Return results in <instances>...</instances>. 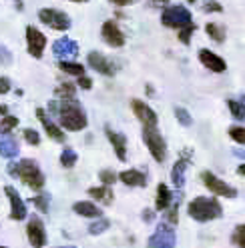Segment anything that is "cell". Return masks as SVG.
<instances>
[{"label":"cell","instance_id":"18","mask_svg":"<svg viewBox=\"0 0 245 248\" xmlns=\"http://www.w3.org/2000/svg\"><path fill=\"white\" fill-rule=\"evenodd\" d=\"M36 116H38V122L42 124L44 132H47L54 142H65V132H63V128H58L56 124L47 116V112H44L42 108H38V110H36Z\"/></svg>","mask_w":245,"mask_h":248},{"label":"cell","instance_id":"33","mask_svg":"<svg viewBox=\"0 0 245 248\" xmlns=\"http://www.w3.org/2000/svg\"><path fill=\"white\" fill-rule=\"evenodd\" d=\"M17 126H18V118L17 116H4L2 122H0V132L8 134L12 128H17Z\"/></svg>","mask_w":245,"mask_h":248},{"label":"cell","instance_id":"51","mask_svg":"<svg viewBox=\"0 0 245 248\" xmlns=\"http://www.w3.org/2000/svg\"><path fill=\"white\" fill-rule=\"evenodd\" d=\"M72 2H88V0H72Z\"/></svg>","mask_w":245,"mask_h":248},{"label":"cell","instance_id":"42","mask_svg":"<svg viewBox=\"0 0 245 248\" xmlns=\"http://www.w3.org/2000/svg\"><path fill=\"white\" fill-rule=\"evenodd\" d=\"M10 52L4 48V46H0V60H4V64H10Z\"/></svg>","mask_w":245,"mask_h":248},{"label":"cell","instance_id":"9","mask_svg":"<svg viewBox=\"0 0 245 248\" xmlns=\"http://www.w3.org/2000/svg\"><path fill=\"white\" fill-rule=\"evenodd\" d=\"M26 236H28V242L33 248H44L47 246V230H44V224L38 216H33L28 220V226H26Z\"/></svg>","mask_w":245,"mask_h":248},{"label":"cell","instance_id":"29","mask_svg":"<svg viewBox=\"0 0 245 248\" xmlns=\"http://www.w3.org/2000/svg\"><path fill=\"white\" fill-rule=\"evenodd\" d=\"M76 152L72 150V148H65L63 150V154H60V164H63L65 168H72L74 164H76Z\"/></svg>","mask_w":245,"mask_h":248},{"label":"cell","instance_id":"11","mask_svg":"<svg viewBox=\"0 0 245 248\" xmlns=\"http://www.w3.org/2000/svg\"><path fill=\"white\" fill-rule=\"evenodd\" d=\"M191 160H193V154H191L189 148H185V150L179 154V160L173 164L171 180H173V184L177 186V188H183V186H185V170L191 164Z\"/></svg>","mask_w":245,"mask_h":248},{"label":"cell","instance_id":"46","mask_svg":"<svg viewBox=\"0 0 245 248\" xmlns=\"http://www.w3.org/2000/svg\"><path fill=\"white\" fill-rule=\"evenodd\" d=\"M237 174L245 178V164H239V168H237Z\"/></svg>","mask_w":245,"mask_h":248},{"label":"cell","instance_id":"16","mask_svg":"<svg viewBox=\"0 0 245 248\" xmlns=\"http://www.w3.org/2000/svg\"><path fill=\"white\" fill-rule=\"evenodd\" d=\"M199 60H201V64L205 68H209L211 72H225L227 70V64H225V60L221 56H217L215 52H211L207 48H201L199 50Z\"/></svg>","mask_w":245,"mask_h":248},{"label":"cell","instance_id":"20","mask_svg":"<svg viewBox=\"0 0 245 248\" xmlns=\"http://www.w3.org/2000/svg\"><path fill=\"white\" fill-rule=\"evenodd\" d=\"M119 180L127 186H137V188H143L147 184V174L141 170H122L119 174Z\"/></svg>","mask_w":245,"mask_h":248},{"label":"cell","instance_id":"53","mask_svg":"<svg viewBox=\"0 0 245 248\" xmlns=\"http://www.w3.org/2000/svg\"><path fill=\"white\" fill-rule=\"evenodd\" d=\"M0 248H8V246H0Z\"/></svg>","mask_w":245,"mask_h":248},{"label":"cell","instance_id":"50","mask_svg":"<svg viewBox=\"0 0 245 248\" xmlns=\"http://www.w3.org/2000/svg\"><path fill=\"white\" fill-rule=\"evenodd\" d=\"M54 248H76V246H54Z\"/></svg>","mask_w":245,"mask_h":248},{"label":"cell","instance_id":"28","mask_svg":"<svg viewBox=\"0 0 245 248\" xmlns=\"http://www.w3.org/2000/svg\"><path fill=\"white\" fill-rule=\"evenodd\" d=\"M49 200H51V196L49 194H38V196H35L30 202L35 204V208L38 210V212H42V214H47L49 210H51V206H49Z\"/></svg>","mask_w":245,"mask_h":248},{"label":"cell","instance_id":"37","mask_svg":"<svg viewBox=\"0 0 245 248\" xmlns=\"http://www.w3.org/2000/svg\"><path fill=\"white\" fill-rule=\"evenodd\" d=\"M99 178H101V182L105 184V186H113L115 182H117V174L113 172V170H101L99 172Z\"/></svg>","mask_w":245,"mask_h":248},{"label":"cell","instance_id":"5","mask_svg":"<svg viewBox=\"0 0 245 248\" xmlns=\"http://www.w3.org/2000/svg\"><path fill=\"white\" fill-rule=\"evenodd\" d=\"M175 244H177V234L169 222L157 224L155 232H153L147 242L149 248H175Z\"/></svg>","mask_w":245,"mask_h":248},{"label":"cell","instance_id":"19","mask_svg":"<svg viewBox=\"0 0 245 248\" xmlns=\"http://www.w3.org/2000/svg\"><path fill=\"white\" fill-rule=\"evenodd\" d=\"M52 54L56 58H74L79 54V44L70 38H60L52 44Z\"/></svg>","mask_w":245,"mask_h":248},{"label":"cell","instance_id":"12","mask_svg":"<svg viewBox=\"0 0 245 248\" xmlns=\"http://www.w3.org/2000/svg\"><path fill=\"white\" fill-rule=\"evenodd\" d=\"M131 108H133L135 116L143 122V126H153V128L157 126L159 118H157L155 110H153L151 106H147L143 100H139V98H133V100H131Z\"/></svg>","mask_w":245,"mask_h":248},{"label":"cell","instance_id":"7","mask_svg":"<svg viewBox=\"0 0 245 248\" xmlns=\"http://www.w3.org/2000/svg\"><path fill=\"white\" fill-rule=\"evenodd\" d=\"M201 180H203V184L207 186V188L211 190V194L223 196V198H235L237 196V190L233 188V186H229L227 182H223L221 178H217L213 172H209V170L201 174Z\"/></svg>","mask_w":245,"mask_h":248},{"label":"cell","instance_id":"52","mask_svg":"<svg viewBox=\"0 0 245 248\" xmlns=\"http://www.w3.org/2000/svg\"><path fill=\"white\" fill-rule=\"evenodd\" d=\"M187 2H195V0H187Z\"/></svg>","mask_w":245,"mask_h":248},{"label":"cell","instance_id":"45","mask_svg":"<svg viewBox=\"0 0 245 248\" xmlns=\"http://www.w3.org/2000/svg\"><path fill=\"white\" fill-rule=\"evenodd\" d=\"M233 154H235V156H239V158H245V150H239V148H235V150H233Z\"/></svg>","mask_w":245,"mask_h":248},{"label":"cell","instance_id":"23","mask_svg":"<svg viewBox=\"0 0 245 248\" xmlns=\"http://www.w3.org/2000/svg\"><path fill=\"white\" fill-rule=\"evenodd\" d=\"M72 210H74L76 214L85 216V218H99V216H101V208H99L97 204H93V202H87V200H81V202H74Z\"/></svg>","mask_w":245,"mask_h":248},{"label":"cell","instance_id":"26","mask_svg":"<svg viewBox=\"0 0 245 248\" xmlns=\"http://www.w3.org/2000/svg\"><path fill=\"white\" fill-rule=\"evenodd\" d=\"M58 68L70 74V76H83L85 74V66L79 64V62H70V60H60L58 62Z\"/></svg>","mask_w":245,"mask_h":248},{"label":"cell","instance_id":"17","mask_svg":"<svg viewBox=\"0 0 245 248\" xmlns=\"http://www.w3.org/2000/svg\"><path fill=\"white\" fill-rule=\"evenodd\" d=\"M105 132H106V138H109V142H111L113 148H115L117 158H119L121 162H125V160H127V138H125V134L115 132V130L109 128V126L105 128Z\"/></svg>","mask_w":245,"mask_h":248},{"label":"cell","instance_id":"48","mask_svg":"<svg viewBox=\"0 0 245 248\" xmlns=\"http://www.w3.org/2000/svg\"><path fill=\"white\" fill-rule=\"evenodd\" d=\"M14 4H17L18 10H22V0H14Z\"/></svg>","mask_w":245,"mask_h":248},{"label":"cell","instance_id":"4","mask_svg":"<svg viewBox=\"0 0 245 248\" xmlns=\"http://www.w3.org/2000/svg\"><path fill=\"white\" fill-rule=\"evenodd\" d=\"M143 140L151 152V156L155 158V162H163L167 156V142L165 138L161 136V132L157 130V126H145L143 128Z\"/></svg>","mask_w":245,"mask_h":248},{"label":"cell","instance_id":"41","mask_svg":"<svg viewBox=\"0 0 245 248\" xmlns=\"http://www.w3.org/2000/svg\"><path fill=\"white\" fill-rule=\"evenodd\" d=\"M10 90V80L4 78V76H0V94H6Z\"/></svg>","mask_w":245,"mask_h":248},{"label":"cell","instance_id":"31","mask_svg":"<svg viewBox=\"0 0 245 248\" xmlns=\"http://www.w3.org/2000/svg\"><path fill=\"white\" fill-rule=\"evenodd\" d=\"M175 118L183 124V126H191V122H193L191 114L187 112V108H183V106H175Z\"/></svg>","mask_w":245,"mask_h":248},{"label":"cell","instance_id":"24","mask_svg":"<svg viewBox=\"0 0 245 248\" xmlns=\"http://www.w3.org/2000/svg\"><path fill=\"white\" fill-rule=\"evenodd\" d=\"M227 106L235 120H245V94H241L237 100H227Z\"/></svg>","mask_w":245,"mask_h":248},{"label":"cell","instance_id":"15","mask_svg":"<svg viewBox=\"0 0 245 248\" xmlns=\"http://www.w3.org/2000/svg\"><path fill=\"white\" fill-rule=\"evenodd\" d=\"M88 66L97 70L99 74H105V76H115V64L106 58L105 54L93 50V52H88Z\"/></svg>","mask_w":245,"mask_h":248},{"label":"cell","instance_id":"32","mask_svg":"<svg viewBox=\"0 0 245 248\" xmlns=\"http://www.w3.org/2000/svg\"><path fill=\"white\" fill-rule=\"evenodd\" d=\"M54 92H56V96H60V98H76L74 84H60Z\"/></svg>","mask_w":245,"mask_h":248},{"label":"cell","instance_id":"1","mask_svg":"<svg viewBox=\"0 0 245 248\" xmlns=\"http://www.w3.org/2000/svg\"><path fill=\"white\" fill-rule=\"evenodd\" d=\"M56 116L60 120V126L69 132H79L87 128V114L76 98H63V102L58 104Z\"/></svg>","mask_w":245,"mask_h":248},{"label":"cell","instance_id":"36","mask_svg":"<svg viewBox=\"0 0 245 248\" xmlns=\"http://www.w3.org/2000/svg\"><path fill=\"white\" fill-rule=\"evenodd\" d=\"M233 244H237L239 248H245V222L233 230Z\"/></svg>","mask_w":245,"mask_h":248},{"label":"cell","instance_id":"13","mask_svg":"<svg viewBox=\"0 0 245 248\" xmlns=\"http://www.w3.org/2000/svg\"><path fill=\"white\" fill-rule=\"evenodd\" d=\"M101 36L103 40L113 46V48H121L122 44H125V34H122V30L119 28V24L115 20H106L103 24V30H101Z\"/></svg>","mask_w":245,"mask_h":248},{"label":"cell","instance_id":"25","mask_svg":"<svg viewBox=\"0 0 245 248\" xmlns=\"http://www.w3.org/2000/svg\"><path fill=\"white\" fill-rule=\"evenodd\" d=\"M88 194L93 196V198H97V200H101V202H105V204H111L113 200H115V194L111 190V186H105V184L99 186V188H90Z\"/></svg>","mask_w":245,"mask_h":248},{"label":"cell","instance_id":"22","mask_svg":"<svg viewBox=\"0 0 245 248\" xmlns=\"http://www.w3.org/2000/svg\"><path fill=\"white\" fill-rule=\"evenodd\" d=\"M171 202H173V194H171V190H169V186L161 182V184L157 186V200H155V210H159V212H165L167 208L171 206Z\"/></svg>","mask_w":245,"mask_h":248},{"label":"cell","instance_id":"3","mask_svg":"<svg viewBox=\"0 0 245 248\" xmlns=\"http://www.w3.org/2000/svg\"><path fill=\"white\" fill-rule=\"evenodd\" d=\"M187 212H189L191 218L197 220V222H209V220L221 218L223 208H221V204L217 202V198L197 196V198H193L191 202H189Z\"/></svg>","mask_w":245,"mask_h":248},{"label":"cell","instance_id":"40","mask_svg":"<svg viewBox=\"0 0 245 248\" xmlns=\"http://www.w3.org/2000/svg\"><path fill=\"white\" fill-rule=\"evenodd\" d=\"M76 78H79V80H76V86H79V88H83V90H90V88H93V80H90L88 78V76H76Z\"/></svg>","mask_w":245,"mask_h":248},{"label":"cell","instance_id":"49","mask_svg":"<svg viewBox=\"0 0 245 248\" xmlns=\"http://www.w3.org/2000/svg\"><path fill=\"white\" fill-rule=\"evenodd\" d=\"M6 110H8V108L4 104H0V114H6Z\"/></svg>","mask_w":245,"mask_h":248},{"label":"cell","instance_id":"21","mask_svg":"<svg viewBox=\"0 0 245 248\" xmlns=\"http://www.w3.org/2000/svg\"><path fill=\"white\" fill-rule=\"evenodd\" d=\"M18 142L14 140V138L10 134H4V132H0V156H4V158H14V156H18Z\"/></svg>","mask_w":245,"mask_h":248},{"label":"cell","instance_id":"43","mask_svg":"<svg viewBox=\"0 0 245 248\" xmlns=\"http://www.w3.org/2000/svg\"><path fill=\"white\" fill-rule=\"evenodd\" d=\"M109 2H113V4H117V6H129V4L137 2V0H109Z\"/></svg>","mask_w":245,"mask_h":248},{"label":"cell","instance_id":"8","mask_svg":"<svg viewBox=\"0 0 245 248\" xmlns=\"http://www.w3.org/2000/svg\"><path fill=\"white\" fill-rule=\"evenodd\" d=\"M38 18L42 24H47L54 30H69L70 28V18L65 12H60L56 8H42L38 12Z\"/></svg>","mask_w":245,"mask_h":248},{"label":"cell","instance_id":"47","mask_svg":"<svg viewBox=\"0 0 245 248\" xmlns=\"http://www.w3.org/2000/svg\"><path fill=\"white\" fill-rule=\"evenodd\" d=\"M169 0H153V4H167Z\"/></svg>","mask_w":245,"mask_h":248},{"label":"cell","instance_id":"2","mask_svg":"<svg viewBox=\"0 0 245 248\" xmlns=\"http://www.w3.org/2000/svg\"><path fill=\"white\" fill-rule=\"evenodd\" d=\"M8 174L14 176V178H20V182L28 188H35V190H40L44 186V174L38 166V162L30 160V158H24L20 162H10L8 164Z\"/></svg>","mask_w":245,"mask_h":248},{"label":"cell","instance_id":"10","mask_svg":"<svg viewBox=\"0 0 245 248\" xmlns=\"http://www.w3.org/2000/svg\"><path fill=\"white\" fill-rule=\"evenodd\" d=\"M26 46H28V54L35 58H42L44 48H47V36H44L38 28L28 26L26 28Z\"/></svg>","mask_w":245,"mask_h":248},{"label":"cell","instance_id":"44","mask_svg":"<svg viewBox=\"0 0 245 248\" xmlns=\"http://www.w3.org/2000/svg\"><path fill=\"white\" fill-rule=\"evenodd\" d=\"M143 220L145 222H151L153 220V210H143Z\"/></svg>","mask_w":245,"mask_h":248},{"label":"cell","instance_id":"34","mask_svg":"<svg viewBox=\"0 0 245 248\" xmlns=\"http://www.w3.org/2000/svg\"><path fill=\"white\" fill-rule=\"evenodd\" d=\"M193 32H195V24H193V22L187 24V26H183V28H179V40H181L183 44H189Z\"/></svg>","mask_w":245,"mask_h":248},{"label":"cell","instance_id":"14","mask_svg":"<svg viewBox=\"0 0 245 248\" xmlns=\"http://www.w3.org/2000/svg\"><path fill=\"white\" fill-rule=\"evenodd\" d=\"M4 192L10 200V220H24L26 218V204L22 196L12 188V186H4Z\"/></svg>","mask_w":245,"mask_h":248},{"label":"cell","instance_id":"6","mask_svg":"<svg viewBox=\"0 0 245 248\" xmlns=\"http://www.w3.org/2000/svg\"><path fill=\"white\" fill-rule=\"evenodd\" d=\"M161 22L167 28H183V26L191 24L193 18H191V12L185 6H169L163 10Z\"/></svg>","mask_w":245,"mask_h":248},{"label":"cell","instance_id":"38","mask_svg":"<svg viewBox=\"0 0 245 248\" xmlns=\"http://www.w3.org/2000/svg\"><path fill=\"white\" fill-rule=\"evenodd\" d=\"M22 136L26 138L28 144H33V146H38V144H40V136H38V132H36L35 128H24Z\"/></svg>","mask_w":245,"mask_h":248},{"label":"cell","instance_id":"39","mask_svg":"<svg viewBox=\"0 0 245 248\" xmlns=\"http://www.w3.org/2000/svg\"><path fill=\"white\" fill-rule=\"evenodd\" d=\"M203 10L205 12H223V6L217 2V0H205V2H203Z\"/></svg>","mask_w":245,"mask_h":248},{"label":"cell","instance_id":"30","mask_svg":"<svg viewBox=\"0 0 245 248\" xmlns=\"http://www.w3.org/2000/svg\"><path fill=\"white\" fill-rule=\"evenodd\" d=\"M109 226H111V222L106 220V218H99L97 222H93V224L88 226V232H90L93 236H99V234H103L105 230H109Z\"/></svg>","mask_w":245,"mask_h":248},{"label":"cell","instance_id":"27","mask_svg":"<svg viewBox=\"0 0 245 248\" xmlns=\"http://www.w3.org/2000/svg\"><path fill=\"white\" fill-rule=\"evenodd\" d=\"M205 32L215 40V42H223L225 40V26H221V24H217V22H209L207 26H205Z\"/></svg>","mask_w":245,"mask_h":248},{"label":"cell","instance_id":"35","mask_svg":"<svg viewBox=\"0 0 245 248\" xmlns=\"http://www.w3.org/2000/svg\"><path fill=\"white\" fill-rule=\"evenodd\" d=\"M229 138H233L237 144H245V128L243 126H231L229 128Z\"/></svg>","mask_w":245,"mask_h":248}]
</instances>
